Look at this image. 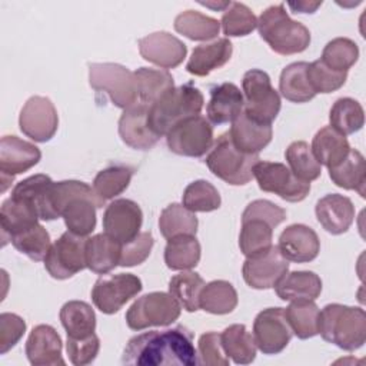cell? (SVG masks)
Listing matches in <instances>:
<instances>
[{"mask_svg":"<svg viewBox=\"0 0 366 366\" xmlns=\"http://www.w3.org/2000/svg\"><path fill=\"white\" fill-rule=\"evenodd\" d=\"M289 260L282 254L277 246L247 257L243 263L242 273L244 282L253 289H270L287 273Z\"/></svg>","mask_w":366,"mask_h":366,"instance_id":"cell-15","label":"cell"},{"mask_svg":"<svg viewBox=\"0 0 366 366\" xmlns=\"http://www.w3.org/2000/svg\"><path fill=\"white\" fill-rule=\"evenodd\" d=\"M26 332V322L14 313L0 315V353H7L19 343Z\"/></svg>","mask_w":366,"mask_h":366,"instance_id":"cell-57","label":"cell"},{"mask_svg":"<svg viewBox=\"0 0 366 366\" xmlns=\"http://www.w3.org/2000/svg\"><path fill=\"white\" fill-rule=\"evenodd\" d=\"M317 329L326 342L353 352L366 340V313L362 307L330 303L319 310Z\"/></svg>","mask_w":366,"mask_h":366,"instance_id":"cell-2","label":"cell"},{"mask_svg":"<svg viewBox=\"0 0 366 366\" xmlns=\"http://www.w3.org/2000/svg\"><path fill=\"white\" fill-rule=\"evenodd\" d=\"M26 356L34 366L64 365L61 357V339L50 325H37L26 342Z\"/></svg>","mask_w":366,"mask_h":366,"instance_id":"cell-21","label":"cell"},{"mask_svg":"<svg viewBox=\"0 0 366 366\" xmlns=\"http://www.w3.org/2000/svg\"><path fill=\"white\" fill-rule=\"evenodd\" d=\"M41 152L30 142L17 136H3L0 142V174L1 192H6L16 174L27 172L39 163Z\"/></svg>","mask_w":366,"mask_h":366,"instance_id":"cell-16","label":"cell"},{"mask_svg":"<svg viewBox=\"0 0 366 366\" xmlns=\"http://www.w3.org/2000/svg\"><path fill=\"white\" fill-rule=\"evenodd\" d=\"M244 107V97L240 89L233 83H222L210 90L207 103V120L213 124L232 123Z\"/></svg>","mask_w":366,"mask_h":366,"instance_id":"cell-23","label":"cell"},{"mask_svg":"<svg viewBox=\"0 0 366 366\" xmlns=\"http://www.w3.org/2000/svg\"><path fill=\"white\" fill-rule=\"evenodd\" d=\"M104 204L93 197H76L70 200L61 212L69 232L86 237L96 227V209Z\"/></svg>","mask_w":366,"mask_h":366,"instance_id":"cell-31","label":"cell"},{"mask_svg":"<svg viewBox=\"0 0 366 366\" xmlns=\"http://www.w3.org/2000/svg\"><path fill=\"white\" fill-rule=\"evenodd\" d=\"M220 340L224 353L236 365H249L254 360L257 346L244 325H230L220 333Z\"/></svg>","mask_w":366,"mask_h":366,"instance_id":"cell-34","label":"cell"},{"mask_svg":"<svg viewBox=\"0 0 366 366\" xmlns=\"http://www.w3.org/2000/svg\"><path fill=\"white\" fill-rule=\"evenodd\" d=\"M307 67L309 63L306 61H295L282 70L279 92L286 100L293 103H306L316 96L307 80Z\"/></svg>","mask_w":366,"mask_h":366,"instance_id":"cell-32","label":"cell"},{"mask_svg":"<svg viewBox=\"0 0 366 366\" xmlns=\"http://www.w3.org/2000/svg\"><path fill=\"white\" fill-rule=\"evenodd\" d=\"M253 177L260 190L274 193L286 202H302L310 192V183L296 177L292 170L277 162L259 160L253 166Z\"/></svg>","mask_w":366,"mask_h":366,"instance_id":"cell-10","label":"cell"},{"mask_svg":"<svg viewBox=\"0 0 366 366\" xmlns=\"http://www.w3.org/2000/svg\"><path fill=\"white\" fill-rule=\"evenodd\" d=\"M139 51L144 60L166 70L177 67L184 60L187 47L176 36L167 31H156L139 40Z\"/></svg>","mask_w":366,"mask_h":366,"instance_id":"cell-19","label":"cell"},{"mask_svg":"<svg viewBox=\"0 0 366 366\" xmlns=\"http://www.w3.org/2000/svg\"><path fill=\"white\" fill-rule=\"evenodd\" d=\"M259 160V154L239 150L233 144L229 132H226L213 143L204 162L216 177L232 186H242L252 180L253 166Z\"/></svg>","mask_w":366,"mask_h":366,"instance_id":"cell-5","label":"cell"},{"mask_svg":"<svg viewBox=\"0 0 366 366\" xmlns=\"http://www.w3.org/2000/svg\"><path fill=\"white\" fill-rule=\"evenodd\" d=\"M39 219V213L29 203L13 197L6 199L0 209L3 244H6V242L14 234H19L37 224Z\"/></svg>","mask_w":366,"mask_h":366,"instance_id":"cell-28","label":"cell"},{"mask_svg":"<svg viewBox=\"0 0 366 366\" xmlns=\"http://www.w3.org/2000/svg\"><path fill=\"white\" fill-rule=\"evenodd\" d=\"M233 144L249 154H259L272 140V124L259 123L252 120L242 112L233 122L229 130Z\"/></svg>","mask_w":366,"mask_h":366,"instance_id":"cell-24","label":"cell"},{"mask_svg":"<svg viewBox=\"0 0 366 366\" xmlns=\"http://www.w3.org/2000/svg\"><path fill=\"white\" fill-rule=\"evenodd\" d=\"M347 79V71H337L327 67L320 59L309 63L307 80L315 93H332L340 89Z\"/></svg>","mask_w":366,"mask_h":366,"instance_id":"cell-52","label":"cell"},{"mask_svg":"<svg viewBox=\"0 0 366 366\" xmlns=\"http://www.w3.org/2000/svg\"><path fill=\"white\" fill-rule=\"evenodd\" d=\"M329 176L336 186L346 190H356L365 197V157L359 150L350 149L349 154L339 164L329 169Z\"/></svg>","mask_w":366,"mask_h":366,"instance_id":"cell-33","label":"cell"},{"mask_svg":"<svg viewBox=\"0 0 366 366\" xmlns=\"http://www.w3.org/2000/svg\"><path fill=\"white\" fill-rule=\"evenodd\" d=\"M53 183L54 182L46 174H34L19 182L11 190L10 197L33 206L41 220H53L49 206V193Z\"/></svg>","mask_w":366,"mask_h":366,"instance_id":"cell-29","label":"cell"},{"mask_svg":"<svg viewBox=\"0 0 366 366\" xmlns=\"http://www.w3.org/2000/svg\"><path fill=\"white\" fill-rule=\"evenodd\" d=\"M244 107L243 112L254 122L272 124L280 112V96L272 87L270 77L259 69L247 70L242 80Z\"/></svg>","mask_w":366,"mask_h":366,"instance_id":"cell-7","label":"cell"},{"mask_svg":"<svg viewBox=\"0 0 366 366\" xmlns=\"http://www.w3.org/2000/svg\"><path fill=\"white\" fill-rule=\"evenodd\" d=\"M182 306L164 292H152L139 297L126 313V323L132 330L150 326H167L179 319Z\"/></svg>","mask_w":366,"mask_h":366,"instance_id":"cell-8","label":"cell"},{"mask_svg":"<svg viewBox=\"0 0 366 366\" xmlns=\"http://www.w3.org/2000/svg\"><path fill=\"white\" fill-rule=\"evenodd\" d=\"M153 244H154V240L149 232L139 233L136 239L122 244V254H120L119 264L123 267H132L143 263L149 257Z\"/></svg>","mask_w":366,"mask_h":366,"instance_id":"cell-55","label":"cell"},{"mask_svg":"<svg viewBox=\"0 0 366 366\" xmlns=\"http://www.w3.org/2000/svg\"><path fill=\"white\" fill-rule=\"evenodd\" d=\"M166 142L169 149L179 156L202 157L214 143L213 126L206 117L197 114L172 127L166 134Z\"/></svg>","mask_w":366,"mask_h":366,"instance_id":"cell-9","label":"cell"},{"mask_svg":"<svg viewBox=\"0 0 366 366\" xmlns=\"http://www.w3.org/2000/svg\"><path fill=\"white\" fill-rule=\"evenodd\" d=\"M322 6V1H297L289 3V7L295 10V13H315L317 7Z\"/></svg>","mask_w":366,"mask_h":366,"instance_id":"cell-58","label":"cell"},{"mask_svg":"<svg viewBox=\"0 0 366 366\" xmlns=\"http://www.w3.org/2000/svg\"><path fill=\"white\" fill-rule=\"evenodd\" d=\"M220 24L227 37H239L250 34L257 27V19L246 4L232 1L223 13Z\"/></svg>","mask_w":366,"mask_h":366,"instance_id":"cell-51","label":"cell"},{"mask_svg":"<svg viewBox=\"0 0 366 366\" xmlns=\"http://www.w3.org/2000/svg\"><path fill=\"white\" fill-rule=\"evenodd\" d=\"M200 243L194 236L182 234L167 240L164 249L166 266L172 270H189L200 260Z\"/></svg>","mask_w":366,"mask_h":366,"instance_id":"cell-36","label":"cell"},{"mask_svg":"<svg viewBox=\"0 0 366 366\" xmlns=\"http://www.w3.org/2000/svg\"><path fill=\"white\" fill-rule=\"evenodd\" d=\"M286 320L295 336L309 339L319 335V307L315 300H296L285 309Z\"/></svg>","mask_w":366,"mask_h":366,"instance_id":"cell-40","label":"cell"},{"mask_svg":"<svg viewBox=\"0 0 366 366\" xmlns=\"http://www.w3.org/2000/svg\"><path fill=\"white\" fill-rule=\"evenodd\" d=\"M233 53V46L227 37L217 39L212 43L199 44L193 49L186 64V70L199 77L210 74L213 70L224 66Z\"/></svg>","mask_w":366,"mask_h":366,"instance_id":"cell-25","label":"cell"},{"mask_svg":"<svg viewBox=\"0 0 366 366\" xmlns=\"http://www.w3.org/2000/svg\"><path fill=\"white\" fill-rule=\"evenodd\" d=\"M330 126L342 134H353L365 124V112L362 104L350 97L337 99L329 113Z\"/></svg>","mask_w":366,"mask_h":366,"instance_id":"cell-43","label":"cell"},{"mask_svg":"<svg viewBox=\"0 0 366 366\" xmlns=\"http://www.w3.org/2000/svg\"><path fill=\"white\" fill-rule=\"evenodd\" d=\"M279 250L295 263L312 262L320 252V240L313 229L306 224H290L279 236Z\"/></svg>","mask_w":366,"mask_h":366,"instance_id":"cell-20","label":"cell"},{"mask_svg":"<svg viewBox=\"0 0 366 366\" xmlns=\"http://www.w3.org/2000/svg\"><path fill=\"white\" fill-rule=\"evenodd\" d=\"M276 295L282 300H316L322 292L320 277L307 270L286 273L274 286Z\"/></svg>","mask_w":366,"mask_h":366,"instance_id":"cell-27","label":"cell"},{"mask_svg":"<svg viewBox=\"0 0 366 366\" xmlns=\"http://www.w3.org/2000/svg\"><path fill=\"white\" fill-rule=\"evenodd\" d=\"M86 240L71 232H64L49 249L44 267L54 279H69L87 267Z\"/></svg>","mask_w":366,"mask_h":366,"instance_id":"cell-11","label":"cell"},{"mask_svg":"<svg viewBox=\"0 0 366 366\" xmlns=\"http://www.w3.org/2000/svg\"><path fill=\"white\" fill-rule=\"evenodd\" d=\"M204 280L196 272L183 270L174 274L169 282V293L179 302V305L187 312H196L200 309L199 297L204 287Z\"/></svg>","mask_w":366,"mask_h":366,"instance_id":"cell-42","label":"cell"},{"mask_svg":"<svg viewBox=\"0 0 366 366\" xmlns=\"http://www.w3.org/2000/svg\"><path fill=\"white\" fill-rule=\"evenodd\" d=\"M316 217L322 227L332 234L347 232L355 219V206L343 194H326L316 203Z\"/></svg>","mask_w":366,"mask_h":366,"instance_id":"cell-22","label":"cell"},{"mask_svg":"<svg viewBox=\"0 0 366 366\" xmlns=\"http://www.w3.org/2000/svg\"><path fill=\"white\" fill-rule=\"evenodd\" d=\"M199 306L212 315L230 313L237 306L236 289L226 280H213L202 289Z\"/></svg>","mask_w":366,"mask_h":366,"instance_id":"cell-38","label":"cell"},{"mask_svg":"<svg viewBox=\"0 0 366 366\" xmlns=\"http://www.w3.org/2000/svg\"><path fill=\"white\" fill-rule=\"evenodd\" d=\"M89 83L94 90L106 93L110 97L112 103L123 110L139 102L134 73L122 64H90Z\"/></svg>","mask_w":366,"mask_h":366,"instance_id":"cell-6","label":"cell"},{"mask_svg":"<svg viewBox=\"0 0 366 366\" xmlns=\"http://www.w3.org/2000/svg\"><path fill=\"white\" fill-rule=\"evenodd\" d=\"M76 197H93L104 204V200H102L87 183L79 180H61L53 183L49 193V206L53 220L61 217V212L66 204Z\"/></svg>","mask_w":366,"mask_h":366,"instance_id":"cell-47","label":"cell"},{"mask_svg":"<svg viewBox=\"0 0 366 366\" xmlns=\"http://www.w3.org/2000/svg\"><path fill=\"white\" fill-rule=\"evenodd\" d=\"M134 73L139 102L152 106L157 102L164 93L174 87L172 74L164 69H152L140 67Z\"/></svg>","mask_w":366,"mask_h":366,"instance_id":"cell-37","label":"cell"},{"mask_svg":"<svg viewBox=\"0 0 366 366\" xmlns=\"http://www.w3.org/2000/svg\"><path fill=\"white\" fill-rule=\"evenodd\" d=\"M260 37L270 49L283 56L305 51L310 44V31L302 23L292 20L285 4H276L262 11L257 19Z\"/></svg>","mask_w":366,"mask_h":366,"instance_id":"cell-3","label":"cell"},{"mask_svg":"<svg viewBox=\"0 0 366 366\" xmlns=\"http://www.w3.org/2000/svg\"><path fill=\"white\" fill-rule=\"evenodd\" d=\"M199 363L206 366H227L229 357L223 350L220 333L206 332L200 336L197 345Z\"/></svg>","mask_w":366,"mask_h":366,"instance_id":"cell-53","label":"cell"},{"mask_svg":"<svg viewBox=\"0 0 366 366\" xmlns=\"http://www.w3.org/2000/svg\"><path fill=\"white\" fill-rule=\"evenodd\" d=\"M174 30L190 40H212L220 31V21L202 14L200 11L186 10L174 19Z\"/></svg>","mask_w":366,"mask_h":366,"instance_id":"cell-41","label":"cell"},{"mask_svg":"<svg viewBox=\"0 0 366 366\" xmlns=\"http://www.w3.org/2000/svg\"><path fill=\"white\" fill-rule=\"evenodd\" d=\"M359 59L357 44L347 37H336L330 40L323 51L320 60L330 69L337 71H347Z\"/></svg>","mask_w":366,"mask_h":366,"instance_id":"cell-49","label":"cell"},{"mask_svg":"<svg viewBox=\"0 0 366 366\" xmlns=\"http://www.w3.org/2000/svg\"><path fill=\"white\" fill-rule=\"evenodd\" d=\"M249 219H260L267 222L273 229L286 219V210L269 200H253L249 203L242 214V222Z\"/></svg>","mask_w":366,"mask_h":366,"instance_id":"cell-56","label":"cell"},{"mask_svg":"<svg viewBox=\"0 0 366 366\" xmlns=\"http://www.w3.org/2000/svg\"><path fill=\"white\" fill-rule=\"evenodd\" d=\"M142 289V280L136 274H106L96 280L92 289V300L102 313L113 315L140 293Z\"/></svg>","mask_w":366,"mask_h":366,"instance_id":"cell-12","label":"cell"},{"mask_svg":"<svg viewBox=\"0 0 366 366\" xmlns=\"http://www.w3.org/2000/svg\"><path fill=\"white\" fill-rule=\"evenodd\" d=\"M183 206L193 213L213 212L220 207L222 199L217 189L207 180H194L183 192Z\"/></svg>","mask_w":366,"mask_h":366,"instance_id":"cell-48","label":"cell"},{"mask_svg":"<svg viewBox=\"0 0 366 366\" xmlns=\"http://www.w3.org/2000/svg\"><path fill=\"white\" fill-rule=\"evenodd\" d=\"M134 170L124 164H112L100 170L93 180V190L102 200L113 199L122 194L130 184Z\"/></svg>","mask_w":366,"mask_h":366,"instance_id":"cell-45","label":"cell"},{"mask_svg":"<svg viewBox=\"0 0 366 366\" xmlns=\"http://www.w3.org/2000/svg\"><path fill=\"white\" fill-rule=\"evenodd\" d=\"M197 224L196 214L179 203H172L164 207L159 217L160 233L167 240L182 234L196 236Z\"/></svg>","mask_w":366,"mask_h":366,"instance_id":"cell-39","label":"cell"},{"mask_svg":"<svg viewBox=\"0 0 366 366\" xmlns=\"http://www.w3.org/2000/svg\"><path fill=\"white\" fill-rule=\"evenodd\" d=\"M232 1H217V3H213V1H200L202 6H206V7H210L213 10H226L229 6H230Z\"/></svg>","mask_w":366,"mask_h":366,"instance_id":"cell-59","label":"cell"},{"mask_svg":"<svg viewBox=\"0 0 366 366\" xmlns=\"http://www.w3.org/2000/svg\"><path fill=\"white\" fill-rule=\"evenodd\" d=\"M310 147L316 160L327 169L339 164L350 152V144L346 136L332 126L322 127L315 134Z\"/></svg>","mask_w":366,"mask_h":366,"instance_id":"cell-30","label":"cell"},{"mask_svg":"<svg viewBox=\"0 0 366 366\" xmlns=\"http://www.w3.org/2000/svg\"><path fill=\"white\" fill-rule=\"evenodd\" d=\"M100 349V340L96 333L86 337H67L66 350L69 359L76 366H84L92 363Z\"/></svg>","mask_w":366,"mask_h":366,"instance_id":"cell-54","label":"cell"},{"mask_svg":"<svg viewBox=\"0 0 366 366\" xmlns=\"http://www.w3.org/2000/svg\"><path fill=\"white\" fill-rule=\"evenodd\" d=\"M122 363L136 366H194L199 359L193 345V333L182 325L140 333L127 342Z\"/></svg>","mask_w":366,"mask_h":366,"instance_id":"cell-1","label":"cell"},{"mask_svg":"<svg viewBox=\"0 0 366 366\" xmlns=\"http://www.w3.org/2000/svg\"><path fill=\"white\" fill-rule=\"evenodd\" d=\"M11 244L23 254H26L29 259L34 262L44 260L51 243H50V234L41 224H34L33 227L14 234L10 239Z\"/></svg>","mask_w":366,"mask_h":366,"instance_id":"cell-50","label":"cell"},{"mask_svg":"<svg viewBox=\"0 0 366 366\" xmlns=\"http://www.w3.org/2000/svg\"><path fill=\"white\" fill-rule=\"evenodd\" d=\"M285 157L292 173L303 182L310 183L322 173V164L316 160L309 143L303 140L290 143L285 152Z\"/></svg>","mask_w":366,"mask_h":366,"instance_id":"cell-44","label":"cell"},{"mask_svg":"<svg viewBox=\"0 0 366 366\" xmlns=\"http://www.w3.org/2000/svg\"><path fill=\"white\" fill-rule=\"evenodd\" d=\"M149 104L137 102L123 110L119 119V134L127 146L136 150H149L160 139L149 124Z\"/></svg>","mask_w":366,"mask_h":366,"instance_id":"cell-18","label":"cell"},{"mask_svg":"<svg viewBox=\"0 0 366 366\" xmlns=\"http://www.w3.org/2000/svg\"><path fill=\"white\" fill-rule=\"evenodd\" d=\"M253 339L263 355H277L290 342L293 332L283 307H267L253 322Z\"/></svg>","mask_w":366,"mask_h":366,"instance_id":"cell-13","label":"cell"},{"mask_svg":"<svg viewBox=\"0 0 366 366\" xmlns=\"http://www.w3.org/2000/svg\"><path fill=\"white\" fill-rule=\"evenodd\" d=\"M120 254L122 243L107 233H99L86 240V264L97 274L113 270L120 262Z\"/></svg>","mask_w":366,"mask_h":366,"instance_id":"cell-26","label":"cell"},{"mask_svg":"<svg viewBox=\"0 0 366 366\" xmlns=\"http://www.w3.org/2000/svg\"><path fill=\"white\" fill-rule=\"evenodd\" d=\"M19 126L23 134L34 142H49L59 126V116L50 99L31 96L23 106L19 117Z\"/></svg>","mask_w":366,"mask_h":366,"instance_id":"cell-14","label":"cell"},{"mask_svg":"<svg viewBox=\"0 0 366 366\" xmlns=\"http://www.w3.org/2000/svg\"><path fill=\"white\" fill-rule=\"evenodd\" d=\"M142 223V209L130 199H116L106 207L103 214L104 233L122 244L129 243L139 236Z\"/></svg>","mask_w":366,"mask_h":366,"instance_id":"cell-17","label":"cell"},{"mask_svg":"<svg viewBox=\"0 0 366 366\" xmlns=\"http://www.w3.org/2000/svg\"><path fill=\"white\" fill-rule=\"evenodd\" d=\"M203 94L192 83L170 89L149 107V124L160 137L184 119L200 114Z\"/></svg>","mask_w":366,"mask_h":366,"instance_id":"cell-4","label":"cell"},{"mask_svg":"<svg viewBox=\"0 0 366 366\" xmlns=\"http://www.w3.org/2000/svg\"><path fill=\"white\" fill-rule=\"evenodd\" d=\"M60 322L67 337H86L94 333L96 315L92 306L81 300H70L60 309Z\"/></svg>","mask_w":366,"mask_h":366,"instance_id":"cell-35","label":"cell"},{"mask_svg":"<svg viewBox=\"0 0 366 366\" xmlns=\"http://www.w3.org/2000/svg\"><path fill=\"white\" fill-rule=\"evenodd\" d=\"M273 227L260 219H249L242 222L239 236L240 252L246 257H252L267 250L272 246Z\"/></svg>","mask_w":366,"mask_h":366,"instance_id":"cell-46","label":"cell"}]
</instances>
